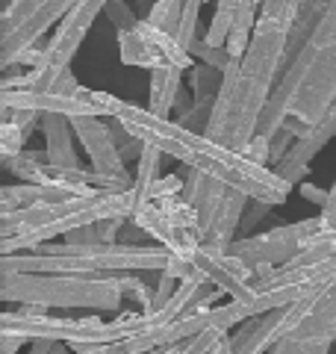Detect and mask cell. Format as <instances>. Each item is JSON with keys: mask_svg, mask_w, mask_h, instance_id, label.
Returning a JSON list of instances; mask_svg holds the SVG:
<instances>
[{"mask_svg": "<svg viewBox=\"0 0 336 354\" xmlns=\"http://www.w3.org/2000/svg\"><path fill=\"white\" fill-rule=\"evenodd\" d=\"M104 15L112 21V27H115L118 32H127V30H133V27L139 24V18L127 6V0H109L106 9H104Z\"/></svg>", "mask_w": 336, "mask_h": 354, "instance_id": "484cf974", "label": "cell"}, {"mask_svg": "<svg viewBox=\"0 0 336 354\" xmlns=\"http://www.w3.org/2000/svg\"><path fill=\"white\" fill-rule=\"evenodd\" d=\"M272 213V204H263V201H248V207H245V216H242V230L245 236H254V230L260 227V221Z\"/></svg>", "mask_w": 336, "mask_h": 354, "instance_id": "1f68e13d", "label": "cell"}, {"mask_svg": "<svg viewBox=\"0 0 336 354\" xmlns=\"http://www.w3.org/2000/svg\"><path fill=\"white\" fill-rule=\"evenodd\" d=\"M209 354H233V337H230V334H221Z\"/></svg>", "mask_w": 336, "mask_h": 354, "instance_id": "60d3db41", "label": "cell"}, {"mask_svg": "<svg viewBox=\"0 0 336 354\" xmlns=\"http://www.w3.org/2000/svg\"><path fill=\"white\" fill-rule=\"evenodd\" d=\"M221 83H224V74L212 65L200 62L189 68V86H192V97L195 104H216V97L221 92Z\"/></svg>", "mask_w": 336, "mask_h": 354, "instance_id": "d6986e66", "label": "cell"}, {"mask_svg": "<svg viewBox=\"0 0 336 354\" xmlns=\"http://www.w3.org/2000/svg\"><path fill=\"white\" fill-rule=\"evenodd\" d=\"M189 263H192L198 272H204L233 301H248L256 292V286L274 272V266H265V263L254 266L242 257H233L230 251H212L207 245H200L192 257H189Z\"/></svg>", "mask_w": 336, "mask_h": 354, "instance_id": "9c48e42d", "label": "cell"}, {"mask_svg": "<svg viewBox=\"0 0 336 354\" xmlns=\"http://www.w3.org/2000/svg\"><path fill=\"white\" fill-rule=\"evenodd\" d=\"M174 290H177V286H174V278H168L165 272H160V283H156V292H153V310H151L148 316H153L156 310H162V307L168 304V298L174 295Z\"/></svg>", "mask_w": 336, "mask_h": 354, "instance_id": "e575fe53", "label": "cell"}, {"mask_svg": "<svg viewBox=\"0 0 336 354\" xmlns=\"http://www.w3.org/2000/svg\"><path fill=\"white\" fill-rule=\"evenodd\" d=\"M212 106H216V104H192L183 115H177L174 121H177L180 127L192 130V133H207L209 118H212Z\"/></svg>", "mask_w": 336, "mask_h": 354, "instance_id": "d4e9b609", "label": "cell"}, {"mask_svg": "<svg viewBox=\"0 0 336 354\" xmlns=\"http://www.w3.org/2000/svg\"><path fill=\"white\" fill-rule=\"evenodd\" d=\"M168 278H174V281H186L189 274L195 272V266L189 263V260H183V257H177V254H171V257H168V263H165V269H162Z\"/></svg>", "mask_w": 336, "mask_h": 354, "instance_id": "d590c367", "label": "cell"}, {"mask_svg": "<svg viewBox=\"0 0 336 354\" xmlns=\"http://www.w3.org/2000/svg\"><path fill=\"white\" fill-rule=\"evenodd\" d=\"M183 186L186 180L180 174H165V177H156L153 189H151V201H160V198H171V195H183Z\"/></svg>", "mask_w": 336, "mask_h": 354, "instance_id": "f546056e", "label": "cell"}, {"mask_svg": "<svg viewBox=\"0 0 336 354\" xmlns=\"http://www.w3.org/2000/svg\"><path fill=\"white\" fill-rule=\"evenodd\" d=\"M295 142H298V136H295V130L292 127H280L277 133H274V136H272V169H274V165L280 162V160H283L286 157V153L289 151H292V145H295Z\"/></svg>", "mask_w": 336, "mask_h": 354, "instance_id": "4dcf8cb0", "label": "cell"}, {"mask_svg": "<svg viewBox=\"0 0 336 354\" xmlns=\"http://www.w3.org/2000/svg\"><path fill=\"white\" fill-rule=\"evenodd\" d=\"M330 139H336V104L328 109V115H324L319 124L310 127L307 136H301L295 142L292 151H289L286 157L274 165V171L283 177V180L292 183V186H301V183H304V177L310 174L312 160L319 157V151L328 145Z\"/></svg>", "mask_w": 336, "mask_h": 354, "instance_id": "7c38bea8", "label": "cell"}, {"mask_svg": "<svg viewBox=\"0 0 336 354\" xmlns=\"http://www.w3.org/2000/svg\"><path fill=\"white\" fill-rule=\"evenodd\" d=\"M24 337H18V334H6V330H0V354H18L21 348H24Z\"/></svg>", "mask_w": 336, "mask_h": 354, "instance_id": "f35d334b", "label": "cell"}, {"mask_svg": "<svg viewBox=\"0 0 336 354\" xmlns=\"http://www.w3.org/2000/svg\"><path fill=\"white\" fill-rule=\"evenodd\" d=\"M336 339V281L319 295L307 319L268 354H328Z\"/></svg>", "mask_w": 336, "mask_h": 354, "instance_id": "30bf717a", "label": "cell"}, {"mask_svg": "<svg viewBox=\"0 0 336 354\" xmlns=\"http://www.w3.org/2000/svg\"><path fill=\"white\" fill-rule=\"evenodd\" d=\"M121 124H124L133 136H139L144 145L160 148L165 157H174L177 162L189 165L200 174H209L216 180L233 186V189L245 192L254 201L263 204H283L289 192H292V183L283 180L274 169L260 165L248 160L245 153L233 151L221 142L209 139L207 133H192L180 127L174 118H160L153 115L148 106H139L133 101H115V115Z\"/></svg>", "mask_w": 336, "mask_h": 354, "instance_id": "6da1fadb", "label": "cell"}, {"mask_svg": "<svg viewBox=\"0 0 336 354\" xmlns=\"http://www.w3.org/2000/svg\"><path fill=\"white\" fill-rule=\"evenodd\" d=\"M298 189H301V195H304V198H307V201H310V204H319L321 209H324V207H328V201H330V189H321V186H316V183H310V180H304V183H301V186H298Z\"/></svg>", "mask_w": 336, "mask_h": 354, "instance_id": "74e56055", "label": "cell"}, {"mask_svg": "<svg viewBox=\"0 0 336 354\" xmlns=\"http://www.w3.org/2000/svg\"><path fill=\"white\" fill-rule=\"evenodd\" d=\"M336 104V0L312 32V39L286 65L272 97L260 115L256 133L272 139L289 118L301 124H319Z\"/></svg>", "mask_w": 336, "mask_h": 354, "instance_id": "3957f363", "label": "cell"}, {"mask_svg": "<svg viewBox=\"0 0 336 354\" xmlns=\"http://www.w3.org/2000/svg\"><path fill=\"white\" fill-rule=\"evenodd\" d=\"M321 230V216L312 218H301L295 225H280L272 227L265 234H254V236H239L230 245L233 257H242L254 266H286L289 260H295L301 251L310 245V239Z\"/></svg>", "mask_w": 336, "mask_h": 354, "instance_id": "ba28073f", "label": "cell"}, {"mask_svg": "<svg viewBox=\"0 0 336 354\" xmlns=\"http://www.w3.org/2000/svg\"><path fill=\"white\" fill-rule=\"evenodd\" d=\"M0 121H15V124L30 136L32 127L41 124V113H36V109H9V106H0Z\"/></svg>", "mask_w": 336, "mask_h": 354, "instance_id": "f1b7e54d", "label": "cell"}, {"mask_svg": "<svg viewBox=\"0 0 336 354\" xmlns=\"http://www.w3.org/2000/svg\"><path fill=\"white\" fill-rule=\"evenodd\" d=\"M242 153H245L248 160L260 162V165H268V169H272V139L260 136V133H256V136L248 142V148H245Z\"/></svg>", "mask_w": 336, "mask_h": 354, "instance_id": "d6a6232c", "label": "cell"}, {"mask_svg": "<svg viewBox=\"0 0 336 354\" xmlns=\"http://www.w3.org/2000/svg\"><path fill=\"white\" fill-rule=\"evenodd\" d=\"M321 216V227L324 230H336V213H319Z\"/></svg>", "mask_w": 336, "mask_h": 354, "instance_id": "7bdbcfd3", "label": "cell"}, {"mask_svg": "<svg viewBox=\"0 0 336 354\" xmlns=\"http://www.w3.org/2000/svg\"><path fill=\"white\" fill-rule=\"evenodd\" d=\"M162 157L165 153L160 148H153L148 145L144 148V153L139 157L136 162V180H133V195H136V209H142L144 204H151V189H153V183H156V177H162L160 174V165H162Z\"/></svg>", "mask_w": 336, "mask_h": 354, "instance_id": "ac0fdd59", "label": "cell"}, {"mask_svg": "<svg viewBox=\"0 0 336 354\" xmlns=\"http://www.w3.org/2000/svg\"><path fill=\"white\" fill-rule=\"evenodd\" d=\"M321 213H336V180H333V186H330V201H328V207H324Z\"/></svg>", "mask_w": 336, "mask_h": 354, "instance_id": "ee69618b", "label": "cell"}, {"mask_svg": "<svg viewBox=\"0 0 336 354\" xmlns=\"http://www.w3.org/2000/svg\"><path fill=\"white\" fill-rule=\"evenodd\" d=\"M192 104H195V97H189V95L183 92V88H180V92H177V101H174V118H177V115H183Z\"/></svg>", "mask_w": 336, "mask_h": 354, "instance_id": "ab89813d", "label": "cell"}, {"mask_svg": "<svg viewBox=\"0 0 336 354\" xmlns=\"http://www.w3.org/2000/svg\"><path fill=\"white\" fill-rule=\"evenodd\" d=\"M289 27L272 15H260L254 27L251 44L242 59H233L224 71L221 92L212 106L207 136L233 151H245L256 136L260 115L277 86V74L283 71Z\"/></svg>", "mask_w": 336, "mask_h": 354, "instance_id": "7a4b0ae2", "label": "cell"}, {"mask_svg": "<svg viewBox=\"0 0 336 354\" xmlns=\"http://www.w3.org/2000/svg\"><path fill=\"white\" fill-rule=\"evenodd\" d=\"M109 133H112V142H115L118 153L124 157V162H139V157L144 153V148H148V145H144L139 136H133V133L121 124L118 118L109 121Z\"/></svg>", "mask_w": 336, "mask_h": 354, "instance_id": "44dd1931", "label": "cell"}, {"mask_svg": "<svg viewBox=\"0 0 336 354\" xmlns=\"http://www.w3.org/2000/svg\"><path fill=\"white\" fill-rule=\"evenodd\" d=\"M133 213H136L133 189H97L88 195H71L65 201L0 213V254L39 248L53 236L71 234L74 227L97 225L106 218H133Z\"/></svg>", "mask_w": 336, "mask_h": 354, "instance_id": "277c9868", "label": "cell"}, {"mask_svg": "<svg viewBox=\"0 0 336 354\" xmlns=\"http://www.w3.org/2000/svg\"><path fill=\"white\" fill-rule=\"evenodd\" d=\"M100 225V221H97ZM97 225H83V227H74L71 234H65V245H97L100 242V230Z\"/></svg>", "mask_w": 336, "mask_h": 354, "instance_id": "836d02e7", "label": "cell"}, {"mask_svg": "<svg viewBox=\"0 0 336 354\" xmlns=\"http://www.w3.org/2000/svg\"><path fill=\"white\" fill-rule=\"evenodd\" d=\"M144 239H148V234H144V230H142L133 218H127L124 225H121L118 242H124V245H144Z\"/></svg>", "mask_w": 336, "mask_h": 354, "instance_id": "8d00e7d4", "label": "cell"}, {"mask_svg": "<svg viewBox=\"0 0 336 354\" xmlns=\"http://www.w3.org/2000/svg\"><path fill=\"white\" fill-rule=\"evenodd\" d=\"M298 6H301V0H263L260 15H272L277 21H283L286 27H292V21L298 15Z\"/></svg>", "mask_w": 336, "mask_h": 354, "instance_id": "83f0119b", "label": "cell"}, {"mask_svg": "<svg viewBox=\"0 0 336 354\" xmlns=\"http://www.w3.org/2000/svg\"><path fill=\"white\" fill-rule=\"evenodd\" d=\"M183 6H186V0H153L144 21L153 24L156 30H165V32H171V36H177L180 18H183Z\"/></svg>", "mask_w": 336, "mask_h": 354, "instance_id": "ffe728a7", "label": "cell"}, {"mask_svg": "<svg viewBox=\"0 0 336 354\" xmlns=\"http://www.w3.org/2000/svg\"><path fill=\"white\" fill-rule=\"evenodd\" d=\"M48 354H71V351H68V342H53V348H50Z\"/></svg>", "mask_w": 336, "mask_h": 354, "instance_id": "f6af8a7d", "label": "cell"}, {"mask_svg": "<svg viewBox=\"0 0 336 354\" xmlns=\"http://www.w3.org/2000/svg\"><path fill=\"white\" fill-rule=\"evenodd\" d=\"M148 328V316L124 310L112 322H104L97 313L71 319V316H21V313H0V330L6 334H18L24 339H53V342H68L74 354H86L97 346H109V342H121L139 330Z\"/></svg>", "mask_w": 336, "mask_h": 354, "instance_id": "8992f818", "label": "cell"}, {"mask_svg": "<svg viewBox=\"0 0 336 354\" xmlns=\"http://www.w3.org/2000/svg\"><path fill=\"white\" fill-rule=\"evenodd\" d=\"M0 298L18 304H41L59 310H95L112 313L121 307L118 274L112 278H68V274H24L0 272Z\"/></svg>", "mask_w": 336, "mask_h": 354, "instance_id": "5b68a950", "label": "cell"}, {"mask_svg": "<svg viewBox=\"0 0 336 354\" xmlns=\"http://www.w3.org/2000/svg\"><path fill=\"white\" fill-rule=\"evenodd\" d=\"M189 53H192V59H200V62H207L212 65V68H218L221 74L230 68V53L227 48H212V44H207L204 39H195L192 44H189Z\"/></svg>", "mask_w": 336, "mask_h": 354, "instance_id": "7402d4cb", "label": "cell"}, {"mask_svg": "<svg viewBox=\"0 0 336 354\" xmlns=\"http://www.w3.org/2000/svg\"><path fill=\"white\" fill-rule=\"evenodd\" d=\"M30 136L15 124V121H0V160L18 157V153L24 151V142Z\"/></svg>", "mask_w": 336, "mask_h": 354, "instance_id": "cb8c5ba5", "label": "cell"}, {"mask_svg": "<svg viewBox=\"0 0 336 354\" xmlns=\"http://www.w3.org/2000/svg\"><path fill=\"white\" fill-rule=\"evenodd\" d=\"M198 12H200V0H186L183 6V18H180V30H177V41L183 44L189 50V44H192L198 36Z\"/></svg>", "mask_w": 336, "mask_h": 354, "instance_id": "4316f807", "label": "cell"}, {"mask_svg": "<svg viewBox=\"0 0 336 354\" xmlns=\"http://www.w3.org/2000/svg\"><path fill=\"white\" fill-rule=\"evenodd\" d=\"M12 3H15V0H6V6H12Z\"/></svg>", "mask_w": 336, "mask_h": 354, "instance_id": "bcb514c9", "label": "cell"}, {"mask_svg": "<svg viewBox=\"0 0 336 354\" xmlns=\"http://www.w3.org/2000/svg\"><path fill=\"white\" fill-rule=\"evenodd\" d=\"M118 286H121V292H124V298H133L136 304H142L144 316L153 310V292L156 290H148L144 281H139L136 274H118Z\"/></svg>", "mask_w": 336, "mask_h": 354, "instance_id": "603a6c76", "label": "cell"}, {"mask_svg": "<svg viewBox=\"0 0 336 354\" xmlns=\"http://www.w3.org/2000/svg\"><path fill=\"white\" fill-rule=\"evenodd\" d=\"M71 124H74V133L80 139L88 162H92V169L100 177H106L112 189H133L136 177L127 171L124 157H121L115 142H112L109 124H104L100 118H71Z\"/></svg>", "mask_w": 336, "mask_h": 354, "instance_id": "8fae6325", "label": "cell"}, {"mask_svg": "<svg viewBox=\"0 0 336 354\" xmlns=\"http://www.w3.org/2000/svg\"><path fill=\"white\" fill-rule=\"evenodd\" d=\"M248 201L251 198L245 192L227 186V192H224L216 216H212V225L204 234V242H200V245H207L212 251H230V245L236 242V230L242 227V216H245Z\"/></svg>", "mask_w": 336, "mask_h": 354, "instance_id": "5bb4252c", "label": "cell"}, {"mask_svg": "<svg viewBox=\"0 0 336 354\" xmlns=\"http://www.w3.org/2000/svg\"><path fill=\"white\" fill-rule=\"evenodd\" d=\"M133 221H136V225L153 242H160L168 254H177V257H183V260H189L200 248V234H192V230L177 227L174 221L162 213V207L156 201H151V204H144L142 209H136V213H133Z\"/></svg>", "mask_w": 336, "mask_h": 354, "instance_id": "4fadbf2b", "label": "cell"}, {"mask_svg": "<svg viewBox=\"0 0 336 354\" xmlns=\"http://www.w3.org/2000/svg\"><path fill=\"white\" fill-rule=\"evenodd\" d=\"M183 88V68H156L151 71V97H148V109L160 118H171L174 113V101L177 92Z\"/></svg>", "mask_w": 336, "mask_h": 354, "instance_id": "e0dca14e", "label": "cell"}, {"mask_svg": "<svg viewBox=\"0 0 336 354\" xmlns=\"http://www.w3.org/2000/svg\"><path fill=\"white\" fill-rule=\"evenodd\" d=\"M41 136H44V151L53 165H68V169H77L80 165V157L74 151V124L68 115H59V113H44L41 115Z\"/></svg>", "mask_w": 336, "mask_h": 354, "instance_id": "9a60e30c", "label": "cell"}, {"mask_svg": "<svg viewBox=\"0 0 336 354\" xmlns=\"http://www.w3.org/2000/svg\"><path fill=\"white\" fill-rule=\"evenodd\" d=\"M71 198V192L65 189H53V186H41V183H9L0 189V213H15L24 207H36V204H53V201H65Z\"/></svg>", "mask_w": 336, "mask_h": 354, "instance_id": "2e32d148", "label": "cell"}, {"mask_svg": "<svg viewBox=\"0 0 336 354\" xmlns=\"http://www.w3.org/2000/svg\"><path fill=\"white\" fill-rule=\"evenodd\" d=\"M80 0H15L0 18V68L9 71L18 57L71 12Z\"/></svg>", "mask_w": 336, "mask_h": 354, "instance_id": "52a82bcc", "label": "cell"}, {"mask_svg": "<svg viewBox=\"0 0 336 354\" xmlns=\"http://www.w3.org/2000/svg\"><path fill=\"white\" fill-rule=\"evenodd\" d=\"M30 354H48L53 348V339H30Z\"/></svg>", "mask_w": 336, "mask_h": 354, "instance_id": "b9f144b4", "label": "cell"}]
</instances>
